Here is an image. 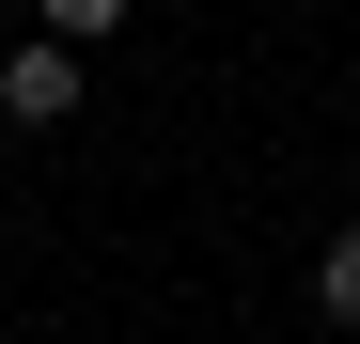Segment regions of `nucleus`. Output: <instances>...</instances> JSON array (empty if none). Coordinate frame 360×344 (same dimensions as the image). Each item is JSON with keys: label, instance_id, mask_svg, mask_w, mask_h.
<instances>
[{"label": "nucleus", "instance_id": "2", "mask_svg": "<svg viewBox=\"0 0 360 344\" xmlns=\"http://www.w3.org/2000/svg\"><path fill=\"white\" fill-rule=\"evenodd\" d=\"M314 313H329V329H360V219L314 251Z\"/></svg>", "mask_w": 360, "mask_h": 344}, {"label": "nucleus", "instance_id": "5", "mask_svg": "<svg viewBox=\"0 0 360 344\" xmlns=\"http://www.w3.org/2000/svg\"><path fill=\"white\" fill-rule=\"evenodd\" d=\"M345 188H360V172H345Z\"/></svg>", "mask_w": 360, "mask_h": 344}, {"label": "nucleus", "instance_id": "1", "mask_svg": "<svg viewBox=\"0 0 360 344\" xmlns=\"http://www.w3.org/2000/svg\"><path fill=\"white\" fill-rule=\"evenodd\" d=\"M0 110H16V126H63V110H79V47H63V32L0 47Z\"/></svg>", "mask_w": 360, "mask_h": 344}, {"label": "nucleus", "instance_id": "3", "mask_svg": "<svg viewBox=\"0 0 360 344\" xmlns=\"http://www.w3.org/2000/svg\"><path fill=\"white\" fill-rule=\"evenodd\" d=\"M110 16H126V0H47V32H63V47H79V32H110Z\"/></svg>", "mask_w": 360, "mask_h": 344}, {"label": "nucleus", "instance_id": "4", "mask_svg": "<svg viewBox=\"0 0 360 344\" xmlns=\"http://www.w3.org/2000/svg\"><path fill=\"white\" fill-rule=\"evenodd\" d=\"M0 16H16V0H0Z\"/></svg>", "mask_w": 360, "mask_h": 344}]
</instances>
